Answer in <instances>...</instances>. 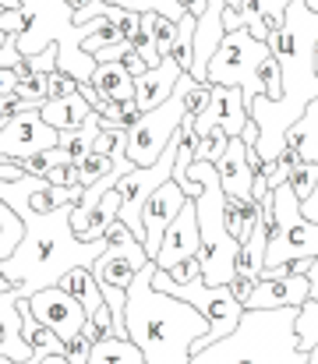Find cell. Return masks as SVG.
<instances>
[{"label": "cell", "mask_w": 318, "mask_h": 364, "mask_svg": "<svg viewBox=\"0 0 318 364\" xmlns=\"http://www.w3.org/2000/svg\"><path fill=\"white\" fill-rule=\"evenodd\" d=\"M120 156H124V152H120ZM120 156H103V152H89V156H85V159L78 163V181H82L85 188H89V184H96V181H103L106 173H110V170L117 166V159H120Z\"/></svg>", "instance_id": "obj_29"}, {"label": "cell", "mask_w": 318, "mask_h": 364, "mask_svg": "<svg viewBox=\"0 0 318 364\" xmlns=\"http://www.w3.org/2000/svg\"><path fill=\"white\" fill-rule=\"evenodd\" d=\"M230 290H233V297L244 304V301H248V294L255 290V276H240V272H237V276L230 279Z\"/></svg>", "instance_id": "obj_44"}, {"label": "cell", "mask_w": 318, "mask_h": 364, "mask_svg": "<svg viewBox=\"0 0 318 364\" xmlns=\"http://www.w3.org/2000/svg\"><path fill=\"white\" fill-rule=\"evenodd\" d=\"M191 71L181 75L174 96L152 110L142 114V121L127 127V145H124V156L134 163V166H149L163 156V149L174 141V134L181 131V121L188 117V107H184V89L191 85Z\"/></svg>", "instance_id": "obj_7"}, {"label": "cell", "mask_w": 318, "mask_h": 364, "mask_svg": "<svg viewBox=\"0 0 318 364\" xmlns=\"http://www.w3.org/2000/svg\"><path fill=\"white\" fill-rule=\"evenodd\" d=\"M251 121V110L244 103V92L237 85H212L209 107L195 117V134H206L209 127H226V134H240Z\"/></svg>", "instance_id": "obj_13"}, {"label": "cell", "mask_w": 318, "mask_h": 364, "mask_svg": "<svg viewBox=\"0 0 318 364\" xmlns=\"http://www.w3.org/2000/svg\"><path fill=\"white\" fill-rule=\"evenodd\" d=\"M4 117H7V96H0V124H4Z\"/></svg>", "instance_id": "obj_58"}, {"label": "cell", "mask_w": 318, "mask_h": 364, "mask_svg": "<svg viewBox=\"0 0 318 364\" xmlns=\"http://www.w3.org/2000/svg\"><path fill=\"white\" fill-rule=\"evenodd\" d=\"M258 78H262V85H265V100H280V96H283V68H280V60H276L272 53L262 60Z\"/></svg>", "instance_id": "obj_35"}, {"label": "cell", "mask_w": 318, "mask_h": 364, "mask_svg": "<svg viewBox=\"0 0 318 364\" xmlns=\"http://www.w3.org/2000/svg\"><path fill=\"white\" fill-rule=\"evenodd\" d=\"M142 114H145V110H142L134 100H124V103H120V127H131V124H138V121H142Z\"/></svg>", "instance_id": "obj_45"}, {"label": "cell", "mask_w": 318, "mask_h": 364, "mask_svg": "<svg viewBox=\"0 0 318 364\" xmlns=\"http://www.w3.org/2000/svg\"><path fill=\"white\" fill-rule=\"evenodd\" d=\"M195 14H181V21H177V39H174V57H177V64L184 68V71H191V64H195Z\"/></svg>", "instance_id": "obj_26"}, {"label": "cell", "mask_w": 318, "mask_h": 364, "mask_svg": "<svg viewBox=\"0 0 318 364\" xmlns=\"http://www.w3.org/2000/svg\"><path fill=\"white\" fill-rule=\"evenodd\" d=\"M272 50L255 39L248 28H237V32H226L219 50L212 53L209 68H206V82L212 85H237L244 92V103L251 107L258 96H265V85L258 78V68L262 60L269 57Z\"/></svg>", "instance_id": "obj_6"}, {"label": "cell", "mask_w": 318, "mask_h": 364, "mask_svg": "<svg viewBox=\"0 0 318 364\" xmlns=\"http://www.w3.org/2000/svg\"><path fill=\"white\" fill-rule=\"evenodd\" d=\"M92 336L89 333H75L68 343H64V358H68V364H89V358H92Z\"/></svg>", "instance_id": "obj_37"}, {"label": "cell", "mask_w": 318, "mask_h": 364, "mask_svg": "<svg viewBox=\"0 0 318 364\" xmlns=\"http://www.w3.org/2000/svg\"><path fill=\"white\" fill-rule=\"evenodd\" d=\"M127 46H131V43H127V39H124V43H113V46H103V50H96V53H92V57H96V64H100V60H120V57H124V50H127Z\"/></svg>", "instance_id": "obj_46"}, {"label": "cell", "mask_w": 318, "mask_h": 364, "mask_svg": "<svg viewBox=\"0 0 318 364\" xmlns=\"http://www.w3.org/2000/svg\"><path fill=\"white\" fill-rule=\"evenodd\" d=\"M89 364H145V354L138 350L134 340H120V336H100L92 343V358Z\"/></svg>", "instance_id": "obj_23"}, {"label": "cell", "mask_w": 318, "mask_h": 364, "mask_svg": "<svg viewBox=\"0 0 318 364\" xmlns=\"http://www.w3.org/2000/svg\"><path fill=\"white\" fill-rule=\"evenodd\" d=\"M181 75H184V68L177 64V57H174V53L163 57L156 68H149L145 75L134 78V103H138L142 110H152V107L166 103V100L174 96Z\"/></svg>", "instance_id": "obj_15"}, {"label": "cell", "mask_w": 318, "mask_h": 364, "mask_svg": "<svg viewBox=\"0 0 318 364\" xmlns=\"http://www.w3.org/2000/svg\"><path fill=\"white\" fill-rule=\"evenodd\" d=\"M78 78L75 75H68V71H50V100H64V96H75L78 92Z\"/></svg>", "instance_id": "obj_38"}, {"label": "cell", "mask_w": 318, "mask_h": 364, "mask_svg": "<svg viewBox=\"0 0 318 364\" xmlns=\"http://www.w3.org/2000/svg\"><path fill=\"white\" fill-rule=\"evenodd\" d=\"M113 43H124V32H120V25L113 21V18H106L103 14V21L92 28V36L82 43L89 53H96V50H103V46H113Z\"/></svg>", "instance_id": "obj_32"}, {"label": "cell", "mask_w": 318, "mask_h": 364, "mask_svg": "<svg viewBox=\"0 0 318 364\" xmlns=\"http://www.w3.org/2000/svg\"><path fill=\"white\" fill-rule=\"evenodd\" d=\"M152 39H156V53L159 57H170L174 53V39H177V21L152 11Z\"/></svg>", "instance_id": "obj_31"}, {"label": "cell", "mask_w": 318, "mask_h": 364, "mask_svg": "<svg viewBox=\"0 0 318 364\" xmlns=\"http://www.w3.org/2000/svg\"><path fill=\"white\" fill-rule=\"evenodd\" d=\"M89 82L103 92L106 100H113V103L134 100V75H131L120 60H100Z\"/></svg>", "instance_id": "obj_20"}, {"label": "cell", "mask_w": 318, "mask_h": 364, "mask_svg": "<svg viewBox=\"0 0 318 364\" xmlns=\"http://www.w3.org/2000/svg\"><path fill=\"white\" fill-rule=\"evenodd\" d=\"M21 234H25V223H21V216L7 205V202H0V262L18 247L21 241Z\"/></svg>", "instance_id": "obj_27"}, {"label": "cell", "mask_w": 318, "mask_h": 364, "mask_svg": "<svg viewBox=\"0 0 318 364\" xmlns=\"http://www.w3.org/2000/svg\"><path fill=\"white\" fill-rule=\"evenodd\" d=\"M304 4H308V7H312V11L318 14V0H304Z\"/></svg>", "instance_id": "obj_59"}, {"label": "cell", "mask_w": 318, "mask_h": 364, "mask_svg": "<svg viewBox=\"0 0 318 364\" xmlns=\"http://www.w3.org/2000/svg\"><path fill=\"white\" fill-rule=\"evenodd\" d=\"M89 4H92V0H68L71 11H82V7H89Z\"/></svg>", "instance_id": "obj_55"}, {"label": "cell", "mask_w": 318, "mask_h": 364, "mask_svg": "<svg viewBox=\"0 0 318 364\" xmlns=\"http://www.w3.org/2000/svg\"><path fill=\"white\" fill-rule=\"evenodd\" d=\"M212 100V82H198V78H191V85L184 89V107H188V114L191 117H198L206 107H209Z\"/></svg>", "instance_id": "obj_36"}, {"label": "cell", "mask_w": 318, "mask_h": 364, "mask_svg": "<svg viewBox=\"0 0 318 364\" xmlns=\"http://www.w3.org/2000/svg\"><path fill=\"white\" fill-rule=\"evenodd\" d=\"M60 287H64L71 297H78V304L89 311V318H92V315H100V311L106 308L103 287H100V279L92 276V269H89V265H75V269H68V272L60 276Z\"/></svg>", "instance_id": "obj_18"}, {"label": "cell", "mask_w": 318, "mask_h": 364, "mask_svg": "<svg viewBox=\"0 0 318 364\" xmlns=\"http://www.w3.org/2000/svg\"><path fill=\"white\" fill-rule=\"evenodd\" d=\"M28 308H32V315H36L43 326H50L64 343H68L75 333H82V326H85V318H89V311L78 304V297H71L60 283H57V287H46V290H36V294L28 297Z\"/></svg>", "instance_id": "obj_10"}, {"label": "cell", "mask_w": 318, "mask_h": 364, "mask_svg": "<svg viewBox=\"0 0 318 364\" xmlns=\"http://www.w3.org/2000/svg\"><path fill=\"white\" fill-rule=\"evenodd\" d=\"M14 85H18V75H14V68L0 64V96H11V92H14Z\"/></svg>", "instance_id": "obj_47"}, {"label": "cell", "mask_w": 318, "mask_h": 364, "mask_svg": "<svg viewBox=\"0 0 318 364\" xmlns=\"http://www.w3.org/2000/svg\"><path fill=\"white\" fill-rule=\"evenodd\" d=\"M7 7H21V0H0V11H7Z\"/></svg>", "instance_id": "obj_57"}, {"label": "cell", "mask_w": 318, "mask_h": 364, "mask_svg": "<svg viewBox=\"0 0 318 364\" xmlns=\"http://www.w3.org/2000/svg\"><path fill=\"white\" fill-rule=\"evenodd\" d=\"M120 64H124V68H127V71H131L134 78L149 71V60H145V57H142V53H138L134 46H127V50H124V57H120Z\"/></svg>", "instance_id": "obj_43"}, {"label": "cell", "mask_w": 318, "mask_h": 364, "mask_svg": "<svg viewBox=\"0 0 318 364\" xmlns=\"http://www.w3.org/2000/svg\"><path fill=\"white\" fill-rule=\"evenodd\" d=\"M223 28L237 32L248 28V14H244V0H223Z\"/></svg>", "instance_id": "obj_40"}, {"label": "cell", "mask_w": 318, "mask_h": 364, "mask_svg": "<svg viewBox=\"0 0 318 364\" xmlns=\"http://www.w3.org/2000/svg\"><path fill=\"white\" fill-rule=\"evenodd\" d=\"M318 184V163H304V159H297V166L290 170V188H294V195L304 202L312 191H315Z\"/></svg>", "instance_id": "obj_33"}, {"label": "cell", "mask_w": 318, "mask_h": 364, "mask_svg": "<svg viewBox=\"0 0 318 364\" xmlns=\"http://www.w3.org/2000/svg\"><path fill=\"white\" fill-rule=\"evenodd\" d=\"M226 145H230L226 127H209L206 134H198L195 159H202V163H219V159H223V152H226Z\"/></svg>", "instance_id": "obj_28"}, {"label": "cell", "mask_w": 318, "mask_h": 364, "mask_svg": "<svg viewBox=\"0 0 318 364\" xmlns=\"http://www.w3.org/2000/svg\"><path fill=\"white\" fill-rule=\"evenodd\" d=\"M308 279H312V294L318 290V258H315V265H312V272H308Z\"/></svg>", "instance_id": "obj_53"}, {"label": "cell", "mask_w": 318, "mask_h": 364, "mask_svg": "<svg viewBox=\"0 0 318 364\" xmlns=\"http://www.w3.org/2000/svg\"><path fill=\"white\" fill-rule=\"evenodd\" d=\"M39 364H68V358L64 354H50V358H43Z\"/></svg>", "instance_id": "obj_52"}, {"label": "cell", "mask_w": 318, "mask_h": 364, "mask_svg": "<svg viewBox=\"0 0 318 364\" xmlns=\"http://www.w3.org/2000/svg\"><path fill=\"white\" fill-rule=\"evenodd\" d=\"M177 4L184 7V14H195V18H202L206 7H209V0H177Z\"/></svg>", "instance_id": "obj_49"}, {"label": "cell", "mask_w": 318, "mask_h": 364, "mask_svg": "<svg viewBox=\"0 0 318 364\" xmlns=\"http://www.w3.org/2000/svg\"><path fill=\"white\" fill-rule=\"evenodd\" d=\"M312 297V279L308 276H262L255 279V290L248 294L244 308H287V304H304Z\"/></svg>", "instance_id": "obj_14"}, {"label": "cell", "mask_w": 318, "mask_h": 364, "mask_svg": "<svg viewBox=\"0 0 318 364\" xmlns=\"http://www.w3.org/2000/svg\"><path fill=\"white\" fill-rule=\"evenodd\" d=\"M0 28L18 36V32L25 28V11H21V7H7V11H0Z\"/></svg>", "instance_id": "obj_42"}, {"label": "cell", "mask_w": 318, "mask_h": 364, "mask_svg": "<svg viewBox=\"0 0 318 364\" xmlns=\"http://www.w3.org/2000/svg\"><path fill=\"white\" fill-rule=\"evenodd\" d=\"M287 7H290V0H244L248 32L265 43L276 28L287 25Z\"/></svg>", "instance_id": "obj_19"}, {"label": "cell", "mask_w": 318, "mask_h": 364, "mask_svg": "<svg viewBox=\"0 0 318 364\" xmlns=\"http://www.w3.org/2000/svg\"><path fill=\"white\" fill-rule=\"evenodd\" d=\"M57 127L43 121L39 110L11 114L0 124V159H28L50 145H57Z\"/></svg>", "instance_id": "obj_9"}, {"label": "cell", "mask_w": 318, "mask_h": 364, "mask_svg": "<svg viewBox=\"0 0 318 364\" xmlns=\"http://www.w3.org/2000/svg\"><path fill=\"white\" fill-rule=\"evenodd\" d=\"M297 304L287 308H244L233 333L195 350L191 364H304L308 350L297 347Z\"/></svg>", "instance_id": "obj_4"}, {"label": "cell", "mask_w": 318, "mask_h": 364, "mask_svg": "<svg viewBox=\"0 0 318 364\" xmlns=\"http://www.w3.org/2000/svg\"><path fill=\"white\" fill-rule=\"evenodd\" d=\"M159 269V265H156ZM166 272V279H174V283H191L195 276H202V262H198V255L195 258H188V262H177L174 269H163Z\"/></svg>", "instance_id": "obj_41"}, {"label": "cell", "mask_w": 318, "mask_h": 364, "mask_svg": "<svg viewBox=\"0 0 318 364\" xmlns=\"http://www.w3.org/2000/svg\"><path fill=\"white\" fill-rule=\"evenodd\" d=\"M100 121H103V114L89 110V117L78 124V127H64V131L57 134V145L68 152L71 163H82V159L92 152V141H96V134H100Z\"/></svg>", "instance_id": "obj_21"}, {"label": "cell", "mask_w": 318, "mask_h": 364, "mask_svg": "<svg viewBox=\"0 0 318 364\" xmlns=\"http://www.w3.org/2000/svg\"><path fill=\"white\" fill-rule=\"evenodd\" d=\"M152 269L156 262H149L127 287V340L138 343L145 364H191V347L202 333H209V322L195 304L156 290Z\"/></svg>", "instance_id": "obj_3"}, {"label": "cell", "mask_w": 318, "mask_h": 364, "mask_svg": "<svg viewBox=\"0 0 318 364\" xmlns=\"http://www.w3.org/2000/svg\"><path fill=\"white\" fill-rule=\"evenodd\" d=\"M71 209L75 205H60L53 213H18L25 234L18 247L0 262V272L14 283V297H32L36 290L57 287L68 269L92 265L106 251V237L82 241L71 230Z\"/></svg>", "instance_id": "obj_2"}, {"label": "cell", "mask_w": 318, "mask_h": 364, "mask_svg": "<svg viewBox=\"0 0 318 364\" xmlns=\"http://www.w3.org/2000/svg\"><path fill=\"white\" fill-rule=\"evenodd\" d=\"M304 364H318V343L308 350V361H304Z\"/></svg>", "instance_id": "obj_56"}, {"label": "cell", "mask_w": 318, "mask_h": 364, "mask_svg": "<svg viewBox=\"0 0 318 364\" xmlns=\"http://www.w3.org/2000/svg\"><path fill=\"white\" fill-rule=\"evenodd\" d=\"M50 184H57V188H71V184H82L78 181V163H57V166H50L46 173H43Z\"/></svg>", "instance_id": "obj_39"}, {"label": "cell", "mask_w": 318, "mask_h": 364, "mask_svg": "<svg viewBox=\"0 0 318 364\" xmlns=\"http://www.w3.org/2000/svg\"><path fill=\"white\" fill-rule=\"evenodd\" d=\"M184 202H188V195L177 188V181H163V184L149 195V202H145V209H142V223H145V237H142V244H145L149 258H156L166 227L177 220V213L184 209Z\"/></svg>", "instance_id": "obj_11"}, {"label": "cell", "mask_w": 318, "mask_h": 364, "mask_svg": "<svg viewBox=\"0 0 318 364\" xmlns=\"http://www.w3.org/2000/svg\"><path fill=\"white\" fill-rule=\"evenodd\" d=\"M265 46L272 50V57L283 68V96L280 100L258 96L248 110H251V121L258 124V145L255 149L265 163H272L280 156V149L287 145L290 124L301 121L308 103L318 96V14L304 0H290L287 25L276 28L265 39Z\"/></svg>", "instance_id": "obj_1"}, {"label": "cell", "mask_w": 318, "mask_h": 364, "mask_svg": "<svg viewBox=\"0 0 318 364\" xmlns=\"http://www.w3.org/2000/svg\"><path fill=\"white\" fill-rule=\"evenodd\" d=\"M301 213H304L308 220H315V223H318V184H315V191L301 202Z\"/></svg>", "instance_id": "obj_48"}, {"label": "cell", "mask_w": 318, "mask_h": 364, "mask_svg": "<svg viewBox=\"0 0 318 364\" xmlns=\"http://www.w3.org/2000/svg\"><path fill=\"white\" fill-rule=\"evenodd\" d=\"M294 333H297V347L301 350H312L318 343V290L301 304L297 322H294Z\"/></svg>", "instance_id": "obj_25"}, {"label": "cell", "mask_w": 318, "mask_h": 364, "mask_svg": "<svg viewBox=\"0 0 318 364\" xmlns=\"http://www.w3.org/2000/svg\"><path fill=\"white\" fill-rule=\"evenodd\" d=\"M14 96L32 100V103L43 107V103L50 100V75H43V71H28V75H21L18 85H14Z\"/></svg>", "instance_id": "obj_30"}, {"label": "cell", "mask_w": 318, "mask_h": 364, "mask_svg": "<svg viewBox=\"0 0 318 364\" xmlns=\"http://www.w3.org/2000/svg\"><path fill=\"white\" fill-rule=\"evenodd\" d=\"M89 100L82 96V92H75V96H64V100H46L43 107H39V114H43V121L53 124L57 131H64V127H78V124L89 117Z\"/></svg>", "instance_id": "obj_22"}, {"label": "cell", "mask_w": 318, "mask_h": 364, "mask_svg": "<svg viewBox=\"0 0 318 364\" xmlns=\"http://www.w3.org/2000/svg\"><path fill=\"white\" fill-rule=\"evenodd\" d=\"M106 241V251L89 265L92 269V276L100 279V283H113V287H131V279L152 262L149 258V251H145V244L138 241L131 230H127V223H120V220H113L110 223V230L103 234Z\"/></svg>", "instance_id": "obj_8"}, {"label": "cell", "mask_w": 318, "mask_h": 364, "mask_svg": "<svg viewBox=\"0 0 318 364\" xmlns=\"http://www.w3.org/2000/svg\"><path fill=\"white\" fill-rule=\"evenodd\" d=\"M7 290H14V283H11V279L0 272V294H7Z\"/></svg>", "instance_id": "obj_54"}, {"label": "cell", "mask_w": 318, "mask_h": 364, "mask_svg": "<svg viewBox=\"0 0 318 364\" xmlns=\"http://www.w3.org/2000/svg\"><path fill=\"white\" fill-rule=\"evenodd\" d=\"M240 138H244V141H248V145L255 149V145H258V124H255V121H248V127L240 131Z\"/></svg>", "instance_id": "obj_51"}, {"label": "cell", "mask_w": 318, "mask_h": 364, "mask_svg": "<svg viewBox=\"0 0 318 364\" xmlns=\"http://www.w3.org/2000/svg\"><path fill=\"white\" fill-rule=\"evenodd\" d=\"M219 170V184H223V195H237V198H251V181H255V170L248 163V141L240 134L230 138L223 159L216 163Z\"/></svg>", "instance_id": "obj_16"}, {"label": "cell", "mask_w": 318, "mask_h": 364, "mask_svg": "<svg viewBox=\"0 0 318 364\" xmlns=\"http://www.w3.org/2000/svg\"><path fill=\"white\" fill-rule=\"evenodd\" d=\"M202 247V234H198V213H195V198L184 202V209L177 213V220L166 227L163 241H159V251H156V265L159 269H174L177 262H188L195 258Z\"/></svg>", "instance_id": "obj_12"}, {"label": "cell", "mask_w": 318, "mask_h": 364, "mask_svg": "<svg viewBox=\"0 0 318 364\" xmlns=\"http://www.w3.org/2000/svg\"><path fill=\"white\" fill-rule=\"evenodd\" d=\"M312 265H315V258H294V262H290V272H294V276H308Z\"/></svg>", "instance_id": "obj_50"}, {"label": "cell", "mask_w": 318, "mask_h": 364, "mask_svg": "<svg viewBox=\"0 0 318 364\" xmlns=\"http://www.w3.org/2000/svg\"><path fill=\"white\" fill-rule=\"evenodd\" d=\"M191 181H202V195L195 198V213H198V234H202V247H198V262H202V276L206 283L219 287L230 283L237 276V251L240 241L226 230V216H223V184H219V170L216 163H202L191 159L188 166Z\"/></svg>", "instance_id": "obj_5"}, {"label": "cell", "mask_w": 318, "mask_h": 364, "mask_svg": "<svg viewBox=\"0 0 318 364\" xmlns=\"http://www.w3.org/2000/svg\"><path fill=\"white\" fill-rule=\"evenodd\" d=\"M113 220H120V198H117V184H113L103 198L92 205V213H89V227H85L82 241H100L106 230H110V223H113Z\"/></svg>", "instance_id": "obj_24"}, {"label": "cell", "mask_w": 318, "mask_h": 364, "mask_svg": "<svg viewBox=\"0 0 318 364\" xmlns=\"http://www.w3.org/2000/svg\"><path fill=\"white\" fill-rule=\"evenodd\" d=\"M0 329H4V336H0V354H4L7 361L36 364L32 361V347H28L25 336H21V311H18V297H14L11 290L0 294Z\"/></svg>", "instance_id": "obj_17"}, {"label": "cell", "mask_w": 318, "mask_h": 364, "mask_svg": "<svg viewBox=\"0 0 318 364\" xmlns=\"http://www.w3.org/2000/svg\"><path fill=\"white\" fill-rule=\"evenodd\" d=\"M106 4H117V7H131V11H156V14H166L174 21H181L184 7L177 0H106Z\"/></svg>", "instance_id": "obj_34"}]
</instances>
